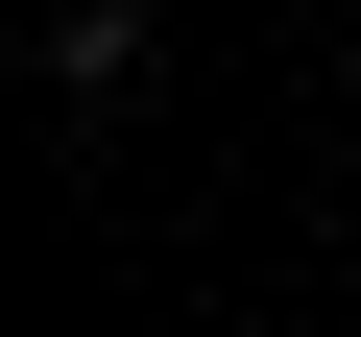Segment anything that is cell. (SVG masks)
<instances>
[{
	"mask_svg": "<svg viewBox=\"0 0 361 337\" xmlns=\"http://www.w3.org/2000/svg\"><path fill=\"white\" fill-rule=\"evenodd\" d=\"M49 97H73V121L145 97V0H49Z\"/></svg>",
	"mask_w": 361,
	"mask_h": 337,
	"instance_id": "cell-1",
	"label": "cell"
},
{
	"mask_svg": "<svg viewBox=\"0 0 361 337\" xmlns=\"http://www.w3.org/2000/svg\"><path fill=\"white\" fill-rule=\"evenodd\" d=\"M337 97H361V25H337Z\"/></svg>",
	"mask_w": 361,
	"mask_h": 337,
	"instance_id": "cell-2",
	"label": "cell"
}]
</instances>
